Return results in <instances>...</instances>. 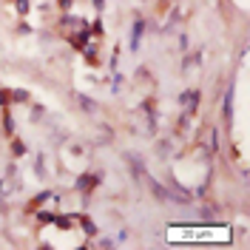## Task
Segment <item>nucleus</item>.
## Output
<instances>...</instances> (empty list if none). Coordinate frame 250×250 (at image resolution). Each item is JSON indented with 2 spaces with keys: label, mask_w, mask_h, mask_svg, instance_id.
<instances>
[{
  "label": "nucleus",
  "mask_w": 250,
  "mask_h": 250,
  "mask_svg": "<svg viewBox=\"0 0 250 250\" xmlns=\"http://www.w3.org/2000/svg\"><path fill=\"white\" fill-rule=\"evenodd\" d=\"M140 37H142V20H137L134 23V43H131L134 48H140Z\"/></svg>",
  "instance_id": "obj_1"
},
{
  "label": "nucleus",
  "mask_w": 250,
  "mask_h": 250,
  "mask_svg": "<svg viewBox=\"0 0 250 250\" xmlns=\"http://www.w3.org/2000/svg\"><path fill=\"white\" fill-rule=\"evenodd\" d=\"M77 100L83 103V108H85V111H94V108H97V103H91V100H88V97H83V94H77Z\"/></svg>",
  "instance_id": "obj_2"
}]
</instances>
